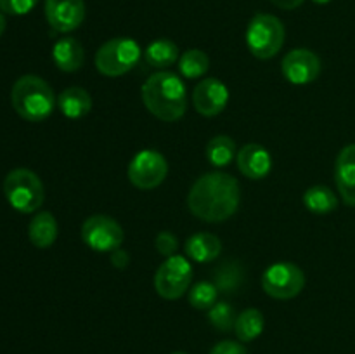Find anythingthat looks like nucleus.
<instances>
[{
	"label": "nucleus",
	"instance_id": "obj_1",
	"mask_svg": "<svg viewBox=\"0 0 355 354\" xmlns=\"http://www.w3.org/2000/svg\"><path fill=\"white\" fill-rule=\"evenodd\" d=\"M241 201L239 183L224 172L198 177L187 196L193 215L205 222H224L238 210Z\"/></svg>",
	"mask_w": 355,
	"mask_h": 354
},
{
	"label": "nucleus",
	"instance_id": "obj_2",
	"mask_svg": "<svg viewBox=\"0 0 355 354\" xmlns=\"http://www.w3.org/2000/svg\"><path fill=\"white\" fill-rule=\"evenodd\" d=\"M142 103L158 120L175 121L187 110V89L184 80L172 71H158L142 85Z\"/></svg>",
	"mask_w": 355,
	"mask_h": 354
},
{
	"label": "nucleus",
	"instance_id": "obj_3",
	"mask_svg": "<svg viewBox=\"0 0 355 354\" xmlns=\"http://www.w3.org/2000/svg\"><path fill=\"white\" fill-rule=\"evenodd\" d=\"M14 111L26 121H44L55 108L54 90L37 75H23L14 82L10 90Z\"/></svg>",
	"mask_w": 355,
	"mask_h": 354
},
{
	"label": "nucleus",
	"instance_id": "obj_4",
	"mask_svg": "<svg viewBox=\"0 0 355 354\" xmlns=\"http://www.w3.org/2000/svg\"><path fill=\"white\" fill-rule=\"evenodd\" d=\"M3 194L14 210L31 214L42 207L45 198L40 177L28 169H14L3 179Z\"/></svg>",
	"mask_w": 355,
	"mask_h": 354
},
{
	"label": "nucleus",
	"instance_id": "obj_5",
	"mask_svg": "<svg viewBox=\"0 0 355 354\" xmlns=\"http://www.w3.org/2000/svg\"><path fill=\"white\" fill-rule=\"evenodd\" d=\"M284 37V24L272 14H255L246 28V45L259 59L274 58L283 49Z\"/></svg>",
	"mask_w": 355,
	"mask_h": 354
},
{
	"label": "nucleus",
	"instance_id": "obj_6",
	"mask_svg": "<svg viewBox=\"0 0 355 354\" xmlns=\"http://www.w3.org/2000/svg\"><path fill=\"white\" fill-rule=\"evenodd\" d=\"M141 54V47L132 38H111L97 51L96 66L104 76H121L137 66Z\"/></svg>",
	"mask_w": 355,
	"mask_h": 354
},
{
	"label": "nucleus",
	"instance_id": "obj_7",
	"mask_svg": "<svg viewBox=\"0 0 355 354\" xmlns=\"http://www.w3.org/2000/svg\"><path fill=\"white\" fill-rule=\"evenodd\" d=\"M193 280V266L184 255H172L158 267L155 288L159 297L175 301L182 297Z\"/></svg>",
	"mask_w": 355,
	"mask_h": 354
},
{
	"label": "nucleus",
	"instance_id": "obj_8",
	"mask_svg": "<svg viewBox=\"0 0 355 354\" xmlns=\"http://www.w3.org/2000/svg\"><path fill=\"white\" fill-rule=\"evenodd\" d=\"M305 274L297 264L277 262L267 267L262 276V288L269 297L277 301L293 298L304 290Z\"/></svg>",
	"mask_w": 355,
	"mask_h": 354
},
{
	"label": "nucleus",
	"instance_id": "obj_9",
	"mask_svg": "<svg viewBox=\"0 0 355 354\" xmlns=\"http://www.w3.org/2000/svg\"><path fill=\"white\" fill-rule=\"evenodd\" d=\"M168 163L162 153L155 149H142L128 165V179L139 189H155L165 180Z\"/></svg>",
	"mask_w": 355,
	"mask_h": 354
},
{
	"label": "nucleus",
	"instance_id": "obj_10",
	"mask_svg": "<svg viewBox=\"0 0 355 354\" xmlns=\"http://www.w3.org/2000/svg\"><path fill=\"white\" fill-rule=\"evenodd\" d=\"M123 228L110 215H92L82 226V239L96 252H113L123 243Z\"/></svg>",
	"mask_w": 355,
	"mask_h": 354
},
{
	"label": "nucleus",
	"instance_id": "obj_11",
	"mask_svg": "<svg viewBox=\"0 0 355 354\" xmlns=\"http://www.w3.org/2000/svg\"><path fill=\"white\" fill-rule=\"evenodd\" d=\"M284 78L295 85H307L314 82L321 73V59L309 49H293L281 62Z\"/></svg>",
	"mask_w": 355,
	"mask_h": 354
},
{
	"label": "nucleus",
	"instance_id": "obj_12",
	"mask_svg": "<svg viewBox=\"0 0 355 354\" xmlns=\"http://www.w3.org/2000/svg\"><path fill=\"white\" fill-rule=\"evenodd\" d=\"M45 17L52 30L69 33L85 19L83 0H45Z\"/></svg>",
	"mask_w": 355,
	"mask_h": 354
},
{
	"label": "nucleus",
	"instance_id": "obj_13",
	"mask_svg": "<svg viewBox=\"0 0 355 354\" xmlns=\"http://www.w3.org/2000/svg\"><path fill=\"white\" fill-rule=\"evenodd\" d=\"M229 103V90L224 82L217 78L201 80L193 90L194 110L203 117H215L222 113Z\"/></svg>",
	"mask_w": 355,
	"mask_h": 354
},
{
	"label": "nucleus",
	"instance_id": "obj_14",
	"mask_svg": "<svg viewBox=\"0 0 355 354\" xmlns=\"http://www.w3.org/2000/svg\"><path fill=\"white\" fill-rule=\"evenodd\" d=\"M236 162H238L239 172L252 180L263 179L269 176L270 169H272L270 153L263 146L255 144V142L243 146L236 155Z\"/></svg>",
	"mask_w": 355,
	"mask_h": 354
},
{
	"label": "nucleus",
	"instance_id": "obj_15",
	"mask_svg": "<svg viewBox=\"0 0 355 354\" xmlns=\"http://www.w3.org/2000/svg\"><path fill=\"white\" fill-rule=\"evenodd\" d=\"M335 180L345 205L355 207V144L345 146L336 156Z\"/></svg>",
	"mask_w": 355,
	"mask_h": 354
},
{
	"label": "nucleus",
	"instance_id": "obj_16",
	"mask_svg": "<svg viewBox=\"0 0 355 354\" xmlns=\"http://www.w3.org/2000/svg\"><path fill=\"white\" fill-rule=\"evenodd\" d=\"M52 59L61 71L75 73L83 66L85 52L76 38L64 37L59 38L52 47Z\"/></svg>",
	"mask_w": 355,
	"mask_h": 354
},
{
	"label": "nucleus",
	"instance_id": "obj_17",
	"mask_svg": "<svg viewBox=\"0 0 355 354\" xmlns=\"http://www.w3.org/2000/svg\"><path fill=\"white\" fill-rule=\"evenodd\" d=\"M222 252V242L211 233L200 231L186 242V253L191 260L196 262H211Z\"/></svg>",
	"mask_w": 355,
	"mask_h": 354
},
{
	"label": "nucleus",
	"instance_id": "obj_18",
	"mask_svg": "<svg viewBox=\"0 0 355 354\" xmlns=\"http://www.w3.org/2000/svg\"><path fill=\"white\" fill-rule=\"evenodd\" d=\"M58 106L66 118H82L92 110V97L82 87H68L58 97Z\"/></svg>",
	"mask_w": 355,
	"mask_h": 354
},
{
	"label": "nucleus",
	"instance_id": "obj_19",
	"mask_svg": "<svg viewBox=\"0 0 355 354\" xmlns=\"http://www.w3.org/2000/svg\"><path fill=\"white\" fill-rule=\"evenodd\" d=\"M28 238L37 248H49L58 238V221L51 212H38L28 226Z\"/></svg>",
	"mask_w": 355,
	"mask_h": 354
},
{
	"label": "nucleus",
	"instance_id": "obj_20",
	"mask_svg": "<svg viewBox=\"0 0 355 354\" xmlns=\"http://www.w3.org/2000/svg\"><path fill=\"white\" fill-rule=\"evenodd\" d=\"M146 62L156 69H166L179 61V47L168 38H158L146 47Z\"/></svg>",
	"mask_w": 355,
	"mask_h": 354
},
{
	"label": "nucleus",
	"instance_id": "obj_21",
	"mask_svg": "<svg viewBox=\"0 0 355 354\" xmlns=\"http://www.w3.org/2000/svg\"><path fill=\"white\" fill-rule=\"evenodd\" d=\"M205 155H207V160L214 167H227L229 163L234 160V156L238 155L236 153V142L234 139L229 137V135L220 134L215 135L208 141L207 149H205Z\"/></svg>",
	"mask_w": 355,
	"mask_h": 354
},
{
	"label": "nucleus",
	"instance_id": "obj_22",
	"mask_svg": "<svg viewBox=\"0 0 355 354\" xmlns=\"http://www.w3.org/2000/svg\"><path fill=\"white\" fill-rule=\"evenodd\" d=\"M304 205L312 212V214H329L338 207V198L335 191L329 189L328 186H312L305 191Z\"/></svg>",
	"mask_w": 355,
	"mask_h": 354
},
{
	"label": "nucleus",
	"instance_id": "obj_23",
	"mask_svg": "<svg viewBox=\"0 0 355 354\" xmlns=\"http://www.w3.org/2000/svg\"><path fill=\"white\" fill-rule=\"evenodd\" d=\"M234 332L241 342H252L263 332V314L259 309H245L236 318Z\"/></svg>",
	"mask_w": 355,
	"mask_h": 354
},
{
	"label": "nucleus",
	"instance_id": "obj_24",
	"mask_svg": "<svg viewBox=\"0 0 355 354\" xmlns=\"http://www.w3.org/2000/svg\"><path fill=\"white\" fill-rule=\"evenodd\" d=\"M210 68V59L200 49H189L179 58V71L184 78H201Z\"/></svg>",
	"mask_w": 355,
	"mask_h": 354
},
{
	"label": "nucleus",
	"instance_id": "obj_25",
	"mask_svg": "<svg viewBox=\"0 0 355 354\" xmlns=\"http://www.w3.org/2000/svg\"><path fill=\"white\" fill-rule=\"evenodd\" d=\"M243 281V269L238 262L231 260V262H225L215 271V287L222 294H234L239 287H241Z\"/></svg>",
	"mask_w": 355,
	"mask_h": 354
},
{
	"label": "nucleus",
	"instance_id": "obj_26",
	"mask_svg": "<svg viewBox=\"0 0 355 354\" xmlns=\"http://www.w3.org/2000/svg\"><path fill=\"white\" fill-rule=\"evenodd\" d=\"M218 294H220V292L217 290L215 283H210V281H200V283L193 285V288L189 290V304L193 305L194 309L205 311V309H210L211 305L217 302Z\"/></svg>",
	"mask_w": 355,
	"mask_h": 354
},
{
	"label": "nucleus",
	"instance_id": "obj_27",
	"mask_svg": "<svg viewBox=\"0 0 355 354\" xmlns=\"http://www.w3.org/2000/svg\"><path fill=\"white\" fill-rule=\"evenodd\" d=\"M236 312L232 309L231 304L227 302H215L210 309H208V319H210L211 325L215 326L220 332H231L234 330L236 323Z\"/></svg>",
	"mask_w": 355,
	"mask_h": 354
},
{
	"label": "nucleus",
	"instance_id": "obj_28",
	"mask_svg": "<svg viewBox=\"0 0 355 354\" xmlns=\"http://www.w3.org/2000/svg\"><path fill=\"white\" fill-rule=\"evenodd\" d=\"M38 0H0V10L10 16H24L37 7Z\"/></svg>",
	"mask_w": 355,
	"mask_h": 354
},
{
	"label": "nucleus",
	"instance_id": "obj_29",
	"mask_svg": "<svg viewBox=\"0 0 355 354\" xmlns=\"http://www.w3.org/2000/svg\"><path fill=\"white\" fill-rule=\"evenodd\" d=\"M155 246L163 257H172L175 255V250L179 246V242H177L175 235L170 231H162L158 233L155 239Z\"/></svg>",
	"mask_w": 355,
	"mask_h": 354
},
{
	"label": "nucleus",
	"instance_id": "obj_30",
	"mask_svg": "<svg viewBox=\"0 0 355 354\" xmlns=\"http://www.w3.org/2000/svg\"><path fill=\"white\" fill-rule=\"evenodd\" d=\"M210 354H248L246 353L245 346L234 340H222V342L215 344L214 349L210 351Z\"/></svg>",
	"mask_w": 355,
	"mask_h": 354
},
{
	"label": "nucleus",
	"instance_id": "obj_31",
	"mask_svg": "<svg viewBox=\"0 0 355 354\" xmlns=\"http://www.w3.org/2000/svg\"><path fill=\"white\" fill-rule=\"evenodd\" d=\"M128 260H130V257H128V253L125 252V250L116 248V250H113V253H111V262H113V266L118 267V269H123V267H127Z\"/></svg>",
	"mask_w": 355,
	"mask_h": 354
},
{
	"label": "nucleus",
	"instance_id": "obj_32",
	"mask_svg": "<svg viewBox=\"0 0 355 354\" xmlns=\"http://www.w3.org/2000/svg\"><path fill=\"white\" fill-rule=\"evenodd\" d=\"M270 2L276 7H279V9L293 10L297 9V7H300L302 3H304V0H270Z\"/></svg>",
	"mask_w": 355,
	"mask_h": 354
},
{
	"label": "nucleus",
	"instance_id": "obj_33",
	"mask_svg": "<svg viewBox=\"0 0 355 354\" xmlns=\"http://www.w3.org/2000/svg\"><path fill=\"white\" fill-rule=\"evenodd\" d=\"M6 26H7V21H6V16H3V12L0 10V37H2V33L6 31Z\"/></svg>",
	"mask_w": 355,
	"mask_h": 354
},
{
	"label": "nucleus",
	"instance_id": "obj_34",
	"mask_svg": "<svg viewBox=\"0 0 355 354\" xmlns=\"http://www.w3.org/2000/svg\"><path fill=\"white\" fill-rule=\"evenodd\" d=\"M314 3H318V6H326V3H329L331 0H312Z\"/></svg>",
	"mask_w": 355,
	"mask_h": 354
},
{
	"label": "nucleus",
	"instance_id": "obj_35",
	"mask_svg": "<svg viewBox=\"0 0 355 354\" xmlns=\"http://www.w3.org/2000/svg\"><path fill=\"white\" fill-rule=\"evenodd\" d=\"M172 354H187V353H180V351H177V353H172Z\"/></svg>",
	"mask_w": 355,
	"mask_h": 354
}]
</instances>
